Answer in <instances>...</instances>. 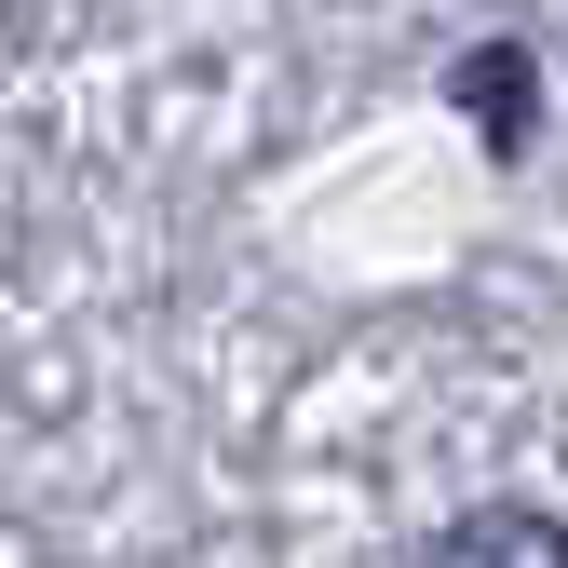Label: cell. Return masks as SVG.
<instances>
[{"instance_id": "cell-1", "label": "cell", "mask_w": 568, "mask_h": 568, "mask_svg": "<svg viewBox=\"0 0 568 568\" xmlns=\"http://www.w3.org/2000/svg\"><path fill=\"white\" fill-rule=\"evenodd\" d=\"M419 568H568V528H555L541 501H474V515L434 528Z\"/></svg>"}]
</instances>
